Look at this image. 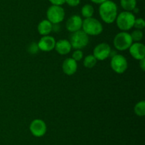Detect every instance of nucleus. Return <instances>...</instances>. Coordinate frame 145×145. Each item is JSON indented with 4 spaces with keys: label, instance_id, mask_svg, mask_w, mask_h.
<instances>
[{
    "label": "nucleus",
    "instance_id": "nucleus-7",
    "mask_svg": "<svg viewBox=\"0 0 145 145\" xmlns=\"http://www.w3.org/2000/svg\"><path fill=\"white\" fill-rule=\"evenodd\" d=\"M110 67L116 73L122 74L127 71L128 63L125 57L120 54H116L112 58Z\"/></svg>",
    "mask_w": 145,
    "mask_h": 145
},
{
    "label": "nucleus",
    "instance_id": "nucleus-8",
    "mask_svg": "<svg viewBox=\"0 0 145 145\" xmlns=\"http://www.w3.org/2000/svg\"><path fill=\"white\" fill-rule=\"evenodd\" d=\"M30 132L35 137L44 136L47 132V125L43 120L35 119L31 122L29 126Z\"/></svg>",
    "mask_w": 145,
    "mask_h": 145
},
{
    "label": "nucleus",
    "instance_id": "nucleus-3",
    "mask_svg": "<svg viewBox=\"0 0 145 145\" xmlns=\"http://www.w3.org/2000/svg\"><path fill=\"white\" fill-rule=\"evenodd\" d=\"M82 28V31H84L88 36H98L101 34L103 29L101 23L93 17L84 20Z\"/></svg>",
    "mask_w": 145,
    "mask_h": 145
},
{
    "label": "nucleus",
    "instance_id": "nucleus-4",
    "mask_svg": "<svg viewBox=\"0 0 145 145\" xmlns=\"http://www.w3.org/2000/svg\"><path fill=\"white\" fill-rule=\"evenodd\" d=\"M72 48L76 50H80L85 48L88 45L89 41V36L82 30L72 33L69 38Z\"/></svg>",
    "mask_w": 145,
    "mask_h": 145
},
{
    "label": "nucleus",
    "instance_id": "nucleus-14",
    "mask_svg": "<svg viewBox=\"0 0 145 145\" xmlns=\"http://www.w3.org/2000/svg\"><path fill=\"white\" fill-rule=\"evenodd\" d=\"M55 48L57 52L60 55H67L72 50V45L67 40L61 39L57 41Z\"/></svg>",
    "mask_w": 145,
    "mask_h": 145
},
{
    "label": "nucleus",
    "instance_id": "nucleus-1",
    "mask_svg": "<svg viewBox=\"0 0 145 145\" xmlns=\"http://www.w3.org/2000/svg\"><path fill=\"white\" fill-rule=\"evenodd\" d=\"M99 14L101 19L106 24H112L116 21L118 16V7L113 1L107 0L100 4Z\"/></svg>",
    "mask_w": 145,
    "mask_h": 145
},
{
    "label": "nucleus",
    "instance_id": "nucleus-16",
    "mask_svg": "<svg viewBox=\"0 0 145 145\" xmlns=\"http://www.w3.org/2000/svg\"><path fill=\"white\" fill-rule=\"evenodd\" d=\"M120 5L125 11H133L136 8L137 0H120Z\"/></svg>",
    "mask_w": 145,
    "mask_h": 145
},
{
    "label": "nucleus",
    "instance_id": "nucleus-11",
    "mask_svg": "<svg viewBox=\"0 0 145 145\" xmlns=\"http://www.w3.org/2000/svg\"><path fill=\"white\" fill-rule=\"evenodd\" d=\"M130 55L136 60L143 59L145 58V46L143 44L140 42H135L132 44L129 48Z\"/></svg>",
    "mask_w": 145,
    "mask_h": 145
},
{
    "label": "nucleus",
    "instance_id": "nucleus-18",
    "mask_svg": "<svg viewBox=\"0 0 145 145\" xmlns=\"http://www.w3.org/2000/svg\"><path fill=\"white\" fill-rule=\"evenodd\" d=\"M97 60L93 55H89L85 57L84 60V65L86 68H92L96 65Z\"/></svg>",
    "mask_w": 145,
    "mask_h": 145
},
{
    "label": "nucleus",
    "instance_id": "nucleus-2",
    "mask_svg": "<svg viewBox=\"0 0 145 145\" xmlns=\"http://www.w3.org/2000/svg\"><path fill=\"white\" fill-rule=\"evenodd\" d=\"M135 19V16L133 13L125 11L117 16L116 21L119 29L126 31L133 28Z\"/></svg>",
    "mask_w": 145,
    "mask_h": 145
},
{
    "label": "nucleus",
    "instance_id": "nucleus-12",
    "mask_svg": "<svg viewBox=\"0 0 145 145\" xmlns=\"http://www.w3.org/2000/svg\"><path fill=\"white\" fill-rule=\"evenodd\" d=\"M83 20L80 16L73 15L67 20L66 23V28L69 32L74 33L79 31L82 28Z\"/></svg>",
    "mask_w": 145,
    "mask_h": 145
},
{
    "label": "nucleus",
    "instance_id": "nucleus-15",
    "mask_svg": "<svg viewBox=\"0 0 145 145\" xmlns=\"http://www.w3.org/2000/svg\"><path fill=\"white\" fill-rule=\"evenodd\" d=\"M53 24L48 21V19L42 20L38 24V31L42 36H48L52 31Z\"/></svg>",
    "mask_w": 145,
    "mask_h": 145
},
{
    "label": "nucleus",
    "instance_id": "nucleus-23",
    "mask_svg": "<svg viewBox=\"0 0 145 145\" xmlns=\"http://www.w3.org/2000/svg\"><path fill=\"white\" fill-rule=\"evenodd\" d=\"M28 51L31 54L37 53L38 52V51H39L38 43H35V42L31 43V44L29 45V46H28Z\"/></svg>",
    "mask_w": 145,
    "mask_h": 145
},
{
    "label": "nucleus",
    "instance_id": "nucleus-20",
    "mask_svg": "<svg viewBox=\"0 0 145 145\" xmlns=\"http://www.w3.org/2000/svg\"><path fill=\"white\" fill-rule=\"evenodd\" d=\"M131 38L133 39V41H135V42H140L143 38V32L142 30L136 29L132 32L130 34Z\"/></svg>",
    "mask_w": 145,
    "mask_h": 145
},
{
    "label": "nucleus",
    "instance_id": "nucleus-25",
    "mask_svg": "<svg viewBox=\"0 0 145 145\" xmlns=\"http://www.w3.org/2000/svg\"><path fill=\"white\" fill-rule=\"evenodd\" d=\"M66 0H49L50 2L52 4V5H57V6H62L65 3Z\"/></svg>",
    "mask_w": 145,
    "mask_h": 145
},
{
    "label": "nucleus",
    "instance_id": "nucleus-22",
    "mask_svg": "<svg viewBox=\"0 0 145 145\" xmlns=\"http://www.w3.org/2000/svg\"><path fill=\"white\" fill-rule=\"evenodd\" d=\"M83 51H82L81 50H76L75 51H74L72 58H73L75 61L77 62V61H80L83 58Z\"/></svg>",
    "mask_w": 145,
    "mask_h": 145
},
{
    "label": "nucleus",
    "instance_id": "nucleus-13",
    "mask_svg": "<svg viewBox=\"0 0 145 145\" xmlns=\"http://www.w3.org/2000/svg\"><path fill=\"white\" fill-rule=\"evenodd\" d=\"M62 71L67 75H72L77 71V62L73 58H66L62 63Z\"/></svg>",
    "mask_w": 145,
    "mask_h": 145
},
{
    "label": "nucleus",
    "instance_id": "nucleus-6",
    "mask_svg": "<svg viewBox=\"0 0 145 145\" xmlns=\"http://www.w3.org/2000/svg\"><path fill=\"white\" fill-rule=\"evenodd\" d=\"M46 15L48 21L52 24H58L65 18V12L61 6L52 5L48 8Z\"/></svg>",
    "mask_w": 145,
    "mask_h": 145
},
{
    "label": "nucleus",
    "instance_id": "nucleus-27",
    "mask_svg": "<svg viewBox=\"0 0 145 145\" xmlns=\"http://www.w3.org/2000/svg\"><path fill=\"white\" fill-rule=\"evenodd\" d=\"M91 1L93 3H94V4H101L102 3L105 2V1H107V0H91Z\"/></svg>",
    "mask_w": 145,
    "mask_h": 145
},
{
    "label": "nucleus",
    "instance_id": "nucleus-21",
    "mask_svg": "<svg viewBox=\"0 0 145 145\" xmlns=\"http://www.w3.org/2000/svg\"><path fill=\"white\" fill-rule=\"evenodd\" d=\"M144 26H145V21L143 18H137V19H135L133 27H135L136 29L142 30L144 28Z\"/></svg>",
    "mask_w": 145,
    "mask_h": 145
},
{
    "label": "nucleus",
    "instance_id": "nucleus-5",
    "mask_svg": "<svg viewBox=\"0 0 145 145\" xmlns=\"http://www.w3.org/2000/svg\"><path fill=\"white\" fill-rule=\"evenodd\" d=\"M133 43L131 36L126 31L118 33L113 39V45L115 48L120 51H124L129 49Z\"/></svg>",
    "mask_w": 145,
    "mask_h": 145
},
{
    "label": "nucleus",
    "instance_id": "nucleus-17",
    "mask_svg": "<svg viewBox=\"0 0 145 145\" xmlns=\"http://www.w3.org/2000/svg\"><path fill=\"white\" fill-rule=\"evenodd\" d=\"M81 12H82V15L83 16V17H84L85 18H91V17H92V16L93 15L94 9H93V6L91 5V4H85V5L83 6V7L82 8Z\"/></svg>",
    "mask_w": 145,
    "mask_h": 145
},
{
    "label": "nucleus",
    "instance_id": "nucleus-24",
    "mask_svg": "<svg viewBox=\"0 0 145 145\" xmlns=\"http://www.w3.org/2000/svg\"><path fill=\"white\" fill-rule=\"evenodd\" d=\"M65 3H67L69 7H74L80 4V0H66Z\"/></svg>",
    "mask_w": 145,
    "mask_h": 145
},
{
    "label": "nucleus",
    "instance_id": "nucleus-26",
    "mask_svg": "<svg viewBox=\"0 0 145 145\" xmlns=\"http://www.w3.org/2000/svg\"><path fill=\"white\" fill-rule=\"evenodd\" d=\"M140 67L142 71H145V58L140 60Z\"/></svg>",
    "mask_w": 145,
    "mask_h": 145
},
{
    "label": "nucleus",
    "instance_id": "nucleus-9",
    "mask_svg": "<svg viewBox=\"0 0 145 145\" xmlns=\"http://www.w3.org/2000/svg\"><path fill=\"white\" fill-rule=\"evenodd\" d=\"M111 53V48L106 43H101L96 45L93 51V55L97 61H104Z\"/></svg>",
    "mask_w": 145,
    "mask_h": 145
},
{
    "label": "nucleus",
    "instance_id": "nucleus-10",
    "mask_svg": "<svg viewBox=\"0 0 145 145\" xmlns=\"http://www.w3.org/2000/svg\"><path fill=\"white\" fill-rule=\"evenodd\" d=\"M56 41L51 36H44L38 41V45L39 50L44 52H49L55 48Z\"/></svg>",
    "mask_w": 145,
    "mask_h": 145
},
{
    "label": "nucleus",
    "instance_id": "nucleus-19",
    "mask_svg": "<svg viewBox=\"0 0 145 145\" xmlns=\"http://www.w3.org/2000/svg\"><path fill=\"white\" fill-rule=\"evenodd\" d=\"M135 112L139 117H143L145 115V102L142 100L137 102L134 107Z\"/></svg>",
    "mask_w": 145,
    "mask_h": 145
}]
</instances>
